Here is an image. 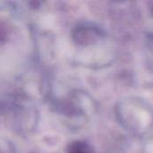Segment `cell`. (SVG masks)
I'll use <instances>...</instances> for the list:
<instances>
[{"label":"cell","instance_id":"6da1fadb","mask_svg":"<svg viewBox=\"0 0 153 153\" xmlns=\"http://www.w3.org/2000/svg\"><path fill=\"white\" fill-rule=\"evenodd\" d=\"M69 153H87V152H85V150L80 144H74L73 145Z\"/></svg>","mask_w":153,"mask_h":153}]
</instances>
